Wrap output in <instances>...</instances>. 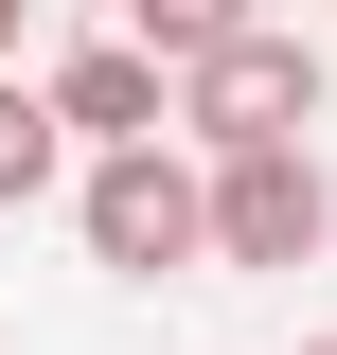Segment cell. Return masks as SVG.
I'll return each mask as SVG.
<instances>
[{"mask_svg": "<svg viewBox=\"0 0 337 355\" xmlns=\"http://www.w3.org/2000/svg\"><path fill=\"white\" fill-rule=\"evenodd\" d=\"M18 18H36V0H0V71H18Z\"/></svg>", "mask_w": 337, "mask_h": 355, "instance_id": "52a82bcc", "label": "cell"}, {"mask_svg": "<svg viewBox=\"0 0 337 355\" xmlns=\"http://www.w3.org/2000/svg\"><path fill=\"white\" fill-rule=\"evenodd\" d=\"M320 249H337L320 142H231L213 160V266H320Z\"/></svg>", "mask_w": 337, "mask_h": 355, "instance_id": "3957f363", "label": "cell"}, {"mask_svg": "<svg viewBox=\"0 0 337 355\" xmlns=\"http://www.w3.org/2000/svg\"><path fill=\"white\" fill-rule=\"evenodd\" d=\"M302 355H337V338H302Z\"/></svg>", "mask_w": 337, "mask_h": 355, "instance_id": "ba28073f", "label": "cell"}, {"mask_svg": "<svg viewBox=\"0 0 337 355\" xmlns=\"http://www.w3.org/2000/svg\"><path fill=\"white\" fill-rule=\"evenodd\" d=\"M71 107H53V71H0V214H36V196H71Z\"/></svg>", "mask_w": 337, "mask_h": 355, "instance_id": "5b68a950", "label": "cell"}, {"mask_svg": "<svg viewBox=\"0 0 337 355\" xmlns=\"http://www.w3.org/2000/svg\"><path fill=\"white\" fill-rule=\"evenodd\" d=\"M302 125H320V36H284V18L213 36L196 71H178V142H196V160H231V142H302Z\"/></svg>", "mask_w": 337, "mask_h": 355, "instance_id": "7a4b0ae2", "label": "cell"}, {"mask_svg": "<svg viewBox=\"0 0 337 355\" xmlns=\"http://www.w3.org/2000/svg\"><path fill=\"white\" fill-rule=\"evenodd\" d=\"M249 18H266V0H125V36L160 53V71H196V53H213V36H249Z\"/></svg>", "mask_w": 337, "mask_h": 355, "instance_id": "8992f818", "label": "cell"}, {"mask_svg": "<svg viewBox=\"0 0 337 355\" xmlns=\"http://www.w3.org/2000/svg\"><path fill=\"white\" fill-rule=\"evenodd\" d=\"M53 107H71V142H160V125H178V71L125 36V18H107V36H71V53H53Z\"/></svg>", "mask_w": 337, "mask_h": 355, "instance_id": "277c9868", "label": "cell"}, {"mask_svg": "<svg viewBox=\"0 0 337 355\" xmlns=\"http://www.w3.org/2000/svg\"><path fill=\"white\" fill-rule=\"evenodd\" d=\"M71 231H89V266L107 284H178V266H213V160L196 142H89L71 160Z\"/></svg>", "mask_w": 337, "mask_h": 355, "instance_id": "6da1fadb", "label": "cell"}]
</instances>
